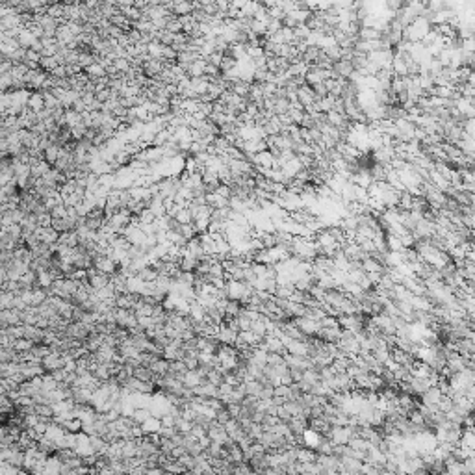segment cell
<instances>
[{"label":"cell","mask_w":475,"mask_h":475,"mask_svg":"<svg viewBox=\"0 0 475 475\" xmlns=\"http://www.w3.org/2000/svg\"><path fill=\"white\" fill-rule=\"evenodd\" d=\"M462 128L466 134H469V136H475V117H469V119H464L462 121Z\"/></svg>","instance_id":"1"},{"label":"cell","mask_w":475,"mask_h":475,"mask_svg":"<svg viewBox=\"0 0 475 475\" xmlns=\"http://www.w3.org/2000/svg\"><path fill=\"white\" fill-rule=\"evenodd\" d=\"M466 84L471 86V87H475V69L469 71V76H468V82H466Z\"/></svg>","instance_id":"2"}]
</instances>
